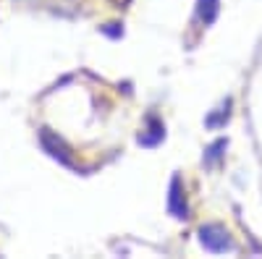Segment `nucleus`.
I'll list each match as a JSON object with an SVG mask.
<instances>
[{
    "mask_svg": "<svg viewBox=\"0 0 262 259\" xmlns=\"http://www.w3.org/2000/svg\"><path fill=\"white\" fill-rule=\"evenodd\" d=\"M200 236H202L205 249H210V251H226V249L231 246L228 233H226L221 225H205V228L200 230Z\"/></svg>",
    "mask_w": 262,
    "mask_h": 259,
    "instance_id": "nucleus-1",
    "label": "nucleus"
},
{
    "mask_svg": "<svg viewBox=\"0 0 262 259\" xmlns=\"http://www.w3.org/2000/svg\"><path fill=\"white\" fill-rule=\"evenodd\" d=\"M170 209H173V215H176V218H184V215H186V202H181L179 178L173 181V186H170Z\"/></svg>",
    "mask_w": 262,
    "mask_h": 259,
    "instance_id": "nucleus-2",
    "label": "nucleus"
},
{
    "mask_svg": "<svg viewBox=\"0 0 262 259\" xmlns=\"http://www.w3.org/2000/svg\"><path fill=\"white\" fill-rule=\"evenodd\" d=\"M215 13H217V0H200V18L205 24H210Z\"/></svg>",
    "mask_w": 262,
    "mask_h": 259,
    "instance_id": "nucleus-3",
    "label": "nucleus"
}]
</instances>
